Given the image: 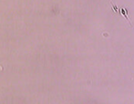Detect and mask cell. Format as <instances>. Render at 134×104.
<instances>
[{
    "label": "cell",
    "mask_w": 134,
    "mask_h": 104,
    "mask_svg": "<svg viewBox=\"0 0 134 104\" xmlns=\"http://www.w3.org/2000/svg\"><path fill=\"white\" fill-rule=\"evenodd\" d=\"M119 11H120V15H122L123 17H125L126 19H127L128 21H129V23L131 24V26H132V24H131V19H130V18L128 17V10H127V8H125V7H120V8H119Z\"/></svg>",
    "instance_id": "1"
},
{
    "label": "cell",
    "mask_w": 134,
    "mask_h": 104,
    "mask_svg": "<svg viewBox=\"0 0 134 104\" xmlns=\"http://www.w3.org/2000/svg\"><path fill=\"white\" fill-rule=\"evenodd\" d=\"M110 5H111V7H112V9H113V11H114L115 13H118L119 12V7H117L116 6L114 5V4L112 3V2L110 1Z\"/></svg>",
    "instance_id": "2"
}]
</instances>
